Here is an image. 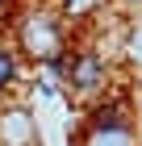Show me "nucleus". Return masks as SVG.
<instances>
[{"instance_id":"7ed1b4c3","label":"nucleus","mask_w":142,"mask_h":146,"mask_svg":"<svg viewBox=\"0 0 142 146\" xmlns=\"http://www.w3.org/2000/svg\"><path fill=\"white\" fill-rule=\"evenodd\" d=\"M92 146H130V138L121 134V129H109V134H105V129H100V134L92 138Z\"/></svg>"},{"instance_id":"39448f33","label":"nucleus","mask_w":142,"mask_h":146,"mask_svg":"<svg viewBox=\"0 0 142 146\" xmlns=\"http://www.w3.org/2000/svg\"><path fill=\"white\" fill-rule=\"evenodd\" d=\"M13 75V63H9V54H0V84Z\"/></svg>"},{"instance_id":"f257e3e1","label":"nucleus","mask_w":142,"mask_h":146,"mask_svg":"<svg viewBox=\"0 0 142 146\" xmlns=\"http://www.w3.org/2000/svg\"><path fill=\"white\" fill-rule=\"evenodd\" d=\"M25 42H29L33 50H42V54H55V34H50L46 25H29V29H25Z\"/></svg>"},{"instance_id":"20e7f679","label":"nucleus","mask_w":142,"mask_h":146,"mask_svg":"<svg viewBox=\"0 0 142 146\" xmlns=\"http://www.w3.org/2000/svg\"><path fill=\"white\" fill-rule=\"evenodd\" d=\"M75 79L84 84V88H92V79H96V63H92V58H84V63L75 67Z\"/></svg>"},{"instance_id":"f03ea898","label":"nucleus","mask_w":142,"mask_h":146,"mask_svg":"<svg viewBox=\"0 0 142 146\" xmlns=\"http://www.w3.org/2000/svg\"><path fill=\"white\" fill-rule=\"evenodd\" d=\"M4 129H9V142H13V146H21L25 138H29V121H25V113L4 117Z\"/></svg>"}]
</instances>
